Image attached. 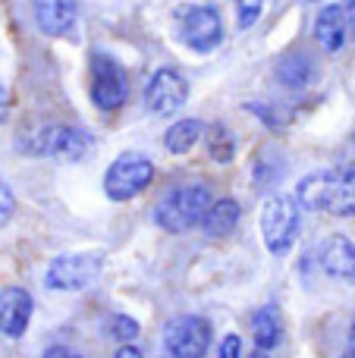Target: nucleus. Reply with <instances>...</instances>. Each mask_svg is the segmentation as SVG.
Here are the masks:
<instances>
[{"instance_id":"obj_1","label":"nucleus","mask_w":355,"mask_h":358,"mask_svg":"<svg viewBox=\"0 0 355 358\" xmlns=\"http://www.w3.org/2000/svg\"><path fill=\"white\" fill-rule=\"evenodd\" d=\"M296 198L302 208L333 217H355V170L333 167L308 173L296 185Z\"/></svg>"},{"instance_id":"obj_2","label":"nucleus","mask_w":355,"mask_h":358,"mask_svg":"<svg viewBox=\"0 0 355 358\" xmlns=\"http://www.w3.org/2000/svg\"><path fill=\"white\" fill-rule=\"evenodd\" d=\"M214 204V195L205 182H186L180 189H170L167 195L157 201L154 208V223L167 233H189V229L201 227Z\"/></svg>"},{"instance_id":"obj_3","label":"nucleus","mask_w":355,"mask_h":358,"mask_svg":"<svg viewBox=\"0 0 355 358\" xmlns=\"http://www.w3.org/2000/svg\"><path fill=\"white\" fill-rule=\"evenodd\" d=\"M19 148L31 157H57V161H85L94 148V138L79 126L44 123L19 136Z\"/></svg>"},{"instance_id":"obj_4","label":"nucleus","mask_w":355,"mask_h":358,"mask_svg":"<svg viewBox=\"0 0 355 358\" xmlns=\"http://www.w3.org/2000/svg\"><path fill=\"white\" fill-rule=\"evenodd\" d=\"M299 198L274 192L261 204V239L270 255H287L299 236Z\"/></svg>"},{"instance_id":"obj_5","label":"nucleus","mask_w":355,"mask_h":358,"mask_svg":"<svg viewBox=\"0 0 355 358\" xmlns=\"http://www.w3.org/2000/svg\"><path fill=\"white\" fill-rule=\"evenodd\" d=\"M88 92H92V104L104 113H117L129 98V76H126L123 63L113 60L104 50H94L92 63H88Z\"/></svg>"},{"instance_id":"obj_6","label":"nucleus","mask_w":355,"mask_h":358,"mask_svg":"<svg viewBox=\"0 0 355 358\" xmlns=\"http://www.w3.org/2000/svg\"><path fill=\"white\" fill-rule=\"evenodd\" d=\"M104 271V252H69L57 255L44 271V286L54 292H79L98 280Z\"/></svg>"},{"instance_id":"obj_7","label":"nucleus","mask_w":355,"mask_h":358,"mask_svg":"<svg viewBox=\"0 0 355 358\" xmlns=\"http://www.w3.org/2000/svg\"><path fill=\"white\" fill-rule=\"evenodd\" d=\"M154 179V164L138 151H126L107 167L104 173V195L110 201H132L138 198Z\"/></svg>"},{"instance_id":"obj_8","label":"nucleus","mask_w":355,"mask_h":358,"mask_svg":"<svg viewBox=\"0 0 355 358\" xmlns=\"http://www.w3.org/2000/svg\"><path fill=\"white\" fill-rule=\"evenodd\" d=\"M176 35L195 54H211L224 41V19L208 3L182 6L180 16H176Z\"/></svg>"},{"instance_id":"obj_9","label":"nucleus","mask_w":355,"mask_h":358,"mask_svg":"<svg viewBox=\"0 0 355 358\" xmlns=\"http://www.w3.org/2000/svg\"><path fill=\"white\" fill-rule=\"evenodd\" d=\"M170 358H205L211 349V321L201 315H180L164 327Z\"/></svg>"},{"instance_id":"obj_10","label":"nucleus","mask_w":355,"mask_h":358,"mask_svg":"<svg viewBox=\"0 0 355 358\" xmlns=\"http://www.w3.org/2000/svg\"><path fill=\"white\" fill-rule=\"evenodd\" d=\"M189 101V79L173 66H161L145 85V110L151 117H173Z\"/></svg>"},{"instance_id":"obj_11","label":"nucleus","mask_w":355,"mask_h":358,"mask_svg":"<svg viewBox=\"0 0 355 358\" xmlns=\"http://www.w3.org/2000/svg\"><path fill=\"white\" fill-rule=\"evenodd\" d=\"M318 264L327 277L355 286V242L343 233H333V236H327V239H321Z\"/></svg>"},{"instance_id":"obj_12","label":"nucleus","mask_w":355,"mask_h":358,"mask_svg":"<svg viewBox=\"0 0 355 358\" xmlns=\"http://www.w3.org/2000/svg\"><path fill=\"white\" fill-rule=\"evenodd\" d=\"M31 315H35V299L22 286H6L0 289V334L19 340L29 330Z\"/></svg>"},{"instance_id":"obj_13","label":"nucleus","mask_w":355,"mask_h":358,"mask_svg":"<svg viewBox=\"0 0 355 358\" xmlns=\"http://www.w3.org/2000/svg\"><path fill=\"white\" fill-rule=\"evenodd\" d=\"M31 10H35V22L44 35L60 38L75 25L79 6L75 0H31Z\"/></svg>"},{"instance_id":"obj_14","label":"nucleus","mask_w":355,"mask_h":358,"mask_svg":"<svg viewBox=\"0 0 355 358\" xmlns=\"http://www.w3.org/2000/svg\"><path fill=\"white\" fill-rule=\"evenodd\" d=\"M314 41L327 50V54H337L349 44V29H346V10L343 3H331L314 16Z\"/></svg>"},{"instance_id":"obj_15","label":"nucleus","mask_w":355,"mask_h":358,"mask_svg":"<svg viewBox=\"0 0 355 358\" xmlns=\"http://www.w3.org/2000/svg\"><path fill=\"white\" fill-rule=\"evenodd\" d=\"M318 76V66L308 54H287L277 63V79L287 88H308Z\"/></svg>"},{"instance_id":"obj_16","label":"nucleus","mask_w":355,"mask_h":358,"mask_svg":"<svg viewBox=\"0 0 355 358\" xmlns=\"http://www.w3.org/2000/svg\"><path fill=\"white\" fill-rule=\"evenodd\" d=\"M239 217H242V208H239L236 198H220V201L211 204V210H208L201 227H205L208 236L220 239V236H230L233 229L239 227Z\"/></svg>"},{"instance_id":"obj_17","label":"nucleus","mask_w":355,"mask_h":358,"mask_svg":"<svg viewBox=\"0 0 355 358\" xmlns=\"http://www.w3.org/2000/svg\"><path fill=\"white\" fill-rule=\"evenodd\" d=\"M252 336H255V346L270 352V349L280 346L283 340V324H280V315H277L274 305H264L252 315Z\"/></svg>"},{"instance_id":"obj_18","label":"nucleus","mask_w":355,"mask_h":358,"mask_svg":"<svg viewBox=\"0 0 355 358\" xmlns=\"http://www.w3.org/2000/svg\"><path fill=\"white\" fill-rule=\"evenodd\" d=\"M205 129H208V126L201 123V120H176V123L164 132V148H167L170 155H176V157L189 155V151L201 142Z\"/></svg>"},{"instance_id":"obj_19","label":"nucleus","mask_w":355,"mask_h":358,"mask_svg":"<svg viewBox=\"0 0 355 358\" xmlns=\"http://www.w3.org/2000/svg\"><path fill=\"white\" fill-rule=\"evenodd\" d=\"M205 148L214 164H230L236 157V138L224 123H211L205 129Z\"/></svg>"},{"instance_id":"obj_20","label":"nucleus","mask_w":355,"mask_h":358,"mask_svg":"<svg viewBox=\"0 0 355 358\" xmlns=\"http://www.w3.org/2000/svg\"><path fill=\"white\" fill-rule=\"evenodd\" d=\"M264 10V0H236V22L239 29H252Z\"/></svg>"},{"instance_id":"obj_21","label":"nucleus","mask_w":355,"mask_h":358,"mask_svg":"<svg viewBox=\"0 0 355 358\" xmlns=\"http://www.w3.org/2000/svg\"><path fill=\"white\" fill-rule=\"evenodd\" d=\"M110 334L117 336L119 343H132L138 336V321H136V317H129V315H113Z\"/></svg>"},{"instance_id":"obj_22","label":"nucleus","mask_w":355,"mask_h":358,"mask_svg":"<svg viewBox=\"0 0 355 358\" xmlns=\"http://www.w3.org/2000/svg\"><path fill=\"white\" fill-rule=\"evenodd\" d=\"M13 214H16V195H13V189L0 179V227H6V223L13 220Z\"/></svg>"},{"instance_id":"obj_23","label":"nucleus","mask_w":355,"mask_h":358,"mask_svg":"<svg viewBox=\"0 0 355 358\" xmlns=\"http://www.w3.org/2000/svg\"><path fill=\"white\" fill-rule=\"evenodd\" d=\"M217 358H242V340H239L236 334H226L224 340H220Z\"/></svg>"},{"instance_id":"obj_24","label":"nucleus","mask_w":355,"mask_h":358,"mask_svg":"<svg viewBox=\"0 0 355 358\" xmlns=\"http://www.w3.org/2000/svg\"><path fill=\"white\" fill-rule=\"evenodd\" d=\"M346 10V29H349V44L355 48V0H343Z\"/></svg>"},{"instance_id":"obj_25","label":"nucleus","mask_w":355,"mask_h":358,"mask_svg":"<svg viewBox=\"0 0 355 358\" xmlns=\"http://www.w3.org/2000/svg\"><path fill=\"white\" fill-rule=\"evenodd\" d=\"M41 358H82L75 349H69V346H50V349H44V355Z\"/></svg>"},{"instance_id":"obj_26","label":"nucleus","mask_w":355,"mask_h":358,"mask_svg":"<svg viewBox=\"0 0 355 358\" xmlns=\"http://www.w3.org/2000/svg\"><path fill=\"white\" fill-rule=\"evenodd\" d=\"M113 358H145V355H142V349L132 346V343H119V349L113 352Z\"/></svg>"},{"instance_id":"obj_27","label":"nucleus","mask_w":355,"mask_h":358,"mask_svg":"<svg viewBox=\"0 0 355 358\" xmlns=\"http://www.w3.org/2000/svg\"><path fill=\"white\" fill-rule=\"evenodd\" d=\"M6 117H10V88L0 82V123H3Z\"/></svg>"},{"instance_id":"obj_28","label":"nucleus","mask_w":355,"mask_h":358,"mask_svg":"<svg viewBox=\"0 0 355 358\" xmlns=\"http://www.w3.org/2000/svg\"><path fill=\"white\" fill-rule=\"evenodd\" d=\"M349 349H352V352H355V321L349 324Z\"/></svg>"},{"instance_id":"obj_29","label":"nucleus","mask_w":355,"mask_h":358,"mask_svg":"<svg viewBox=\"0 0 355 358\" xmlns=\"http://www.w3.org/2000/svg\"><path fill=\"white\" fill-rule=\"evenodd\" d=\"M252 358H270V355L264 352V349H258V352H252Z\"/></svg>"},{"instance_id":"obj_30","label":"nucleus","mask_w":355,"mask_h":358,"mask_svg":"<svg viewBox=\"0 0 355 358\" xmlns=\"http://www.w3.org/2000/svg\"><path fill=\"white\" fill-rule=\"evenodd\" d=\"M340 358H355V352H352V349H349V352H346V355H340Z\"/></svg>"},{"instance_id":"obj_31","label":"nucleus","mask_w":355,"mask_h":358,"mask_svg":"<svg viewBox=\"0 0 355 358\" xmlns=\"http://www.w3.org/2000/svg\"><path fill=\"white\" fill-rule=\"evenodd\" d=\"M308 3H314V0H308Z\"/></svg>"}]
</instances>
